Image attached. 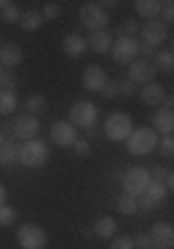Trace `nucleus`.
Wrapping results in <instances>:
<instances>
[{"label":"nucleus","mask_w":174,"mask_h":249,"mask_svg":"<svg viewBox=\"0 0 174 249\" xmlns=\"http://www.w3.org/2000/svg\"><path fill=\"white\" fill-rule=\"evenodd\" d=\"M0 72H3V67H0Z\"/></svg>","instance_id":"45"},{"label":"nucleus","mask_w":174,"mask_h":249,"mask_svg":"<svg viewBox=\"0 0 174 249\" xmlns=\"http://www.w3.org/2000/svg\"><path fill=\"white\" fill-rule=\"evenodd\" d=\"M152 249H157V247H152Z\"/></svg>","instance_id":"46"},{"label":"nucleus","mask_w":174,"mask_h":249,"mask_svg":"<svg viewBox=\"0 0 174 249\" xmlns=\"http://www.w3.org/2000/svg\"><path fill=\"white\" fill-rule=\"evenodd\" d=\"M139 22H136V19H124L122 22V36H133V39H136V34H139Z\"/></svg>","instance_id":"39"},{"label":"nucleus","mask_w":174,"mask_h":249,"mask_svg":"<svg viewBox=\"0 0 174 249\" xmlns=\"http://www.w3.org/2000/svg\"><path fill=\"white\" fill-rule=\"evenodd\" d=\"M133 127H136V124H133L130 114H124V111H113V114L105 116L103 133H105V139H108V142L124 144V139L133 133Z\"/></svg>","instance_id":"3"},{"label":"nucleus","mask_w":174,"mask_h":249,"mask_svg":"<svg viewBox=\"0 0 174 249\" xmlns=\"http://www.w3.org/2000/svg\"><path fill=\"white\" fill-rule=\"evenodd\" d=\"M17 106V91H0V116H11Z\"/></svg>","instance_id":"28"},{"label":"nucleus","mask_w":174,"mask_h":249,"mask_svg":"<svg viewBox=\"0 0 174 249\" xmlns=\"http://www.w3.org/2000/svg\"><path fill=\"white\" fill-rule=\"evenodd\" d=\"M0 91H17V78L14 72H0Z\"/></svg>","instance_id":"32"},{"label":"nucleus","mask_w":174,"mask_h":249,"mask_svg":"<svg viewBox=\"0 0 174 249\" xmlns=\"http://www.w3.org/2000/svg\"><path fill=\"white\" fill-rule=\"evenodd\" d=\"M139 39H133V36H119V39H113L111 45V55L116 64H122V67H130L136 58H139Z\"/></svg>","instance_id":"7"},{"label":"nucleus","mask_w":174,"mask_h":249,"mask_svg":"<svg viewBox=\"0 0 174 249\" xmlns=\"http://www.w3.org/2000/svg\"><path fill=\"white\" fill-rule=\"evenodd\" d=\"M155 67H152V61H147V58H136V61L127 67V78L136 83V86H147V83H152L155 80Z\"/></svg>","instance_id":"12"},{"label":"nucleus","mask_w":174,"mask_h":249,"mask_svg":"<svg viewBox=\"0 0 174 249\" xmlns=\"http://www.w3.org/2000/svg\"><path fill=\"white\" fill-rule=\"evenodd\" d=\"M111 249H136L133 247V235H113Z\"/></svg>","instance_id":"36"},{"label":"nucleus","mask_w":174,"mask_h":249,"mask_svg":"<svg viewBox=\"0 0 174 249\" xmlns=\"http://www.w3.org/2000/svg\"><path fill=\"white\" fill-rule=\"evenodd\" d=\"M160 17H163L160 22H163L166 28L172 25V19H174V3H172V0H166V3H160Z\"/></svg>","instance_id":"35"},{"label":"nucleus","mask_w":174,"mask_h":249,"mask_svg":"<svg viewBox=\"0 0 174 249\" xmlns=\"http://www.w3.org/2000/svg\"><path fill=\"white\" fill-rule=\"evenodd\" d=\"M22 61H25V53H22L19 45L9 42V45L0 47V67H3V70H17Z\"/></svg>","instance_id":"15"},{"label":"nucleus","mask_w":174,"mask_h":249,"mask_svg":"<svg viewBox=\"0 0 174 249\" xmlns=\"http://www.w3.org/2000/svg\"><path fill=\"white\" fill-rule=\"evenodd\" d=\"M136 14L144 17L147 22L149 19H157L160 17V3L157 0H136Z\"/></svg>","instance_id":"22"},{"label":"nucleus","mask_w":174,"mask_h":249,"mask_svg":"<svg viewBox=\"0 0 174 249\" xmlns=\"http://www.w3.org/2000/svg\"><path fill=\"white\" fill-rule=\"evenodd\" d=\"M9 3H11V0H0V11L6 9V6H9Z\"/></svg>","instance_id":"42"},{"label":"nucleus","mask_w":174,"mask_h":249,"mask_svg":"<svg viewBox=\"0 0 174 249\" xmlns=\"http://www.w3.org/2000/svg\"><path fill=\"white\" fill-rule=\"evenodd\" d=\"M3 142H6V136H3V130H0V147H3Z\"/></svg>","instance_id":"43"},{"label":"nucleus","mask_w":174,"mask_h":249,"mask_svg":"<svg viewBox=\"0 0 174 249\" xmlns=\"http://www.w3.org/2000/svg\"><path fill=\"white\" fill-rule=\"evenodd\" d=\"M86 45H88L91 53H111L113 34H111V31H97V34H88Z\"/></svg>","instance_id":"18"},{"label":"nucleus","mask_w":174,"mask_h":249,"mask_svg":"<svg viewBox=\"0 0 174 249\" xmlns=\"http://www.w3.org/2000/svg\"><path fill=\"white\" fill-rule=\"evenodd\" d=\"M44 111H47V97H42V94L25 97V114L28 116H42Z\"/></svg>","instance_id":"27"},{"label":"nucleus","mask_w":174,"mask_h":249,"mask_svg":"<svg viewBox=\"0 0 174 249\" xmlns=\"http://www.w3.org/2000/svg\"><path fill=\"white\" fill-rule=\"evenodd\" d=\"M116 230H119V224H116L113 216H100V219L91 224V232H94L97 238H105V241H111L113 235H116Z\"/></svg>","instance_id":"20"},{"label":"nucleus","mask_w":174,"mask_h":249,"mask_svg":"<svg viewBox=\"0 0 174 249\" xmlns=\"http://www.w3.org/2000/svg\"><path fill=\"white\" fill-rule=\"evenodd\" d=\"M108 72L100 67V64H88L86 70H83V78H80V83H83V89L86 91H103V86L108 83Z\"/></svg>","instance_id":"13"},{"label":"nucleus","mask_w":174,"mask_h":249,"mask_svg":"<svg viewBox=\"0 0 174 249\" xmlns=\"http://www.w3.org/2000/svg\"><path fill=\"white\" fill-rule=\"evenodd\" d=\"M47 160H50V147L42 139H28V142L19 144L17 163H22L25 169H42Z\"/></svg>","instance_id":"1"},{"label":"nucleus","mask_w":174,"mask_h":249,"mask_svg":"<svg viewBox=\"0 0 174 249\" xmlns=\"http://www.w3.org/2000/svg\"><path fill=\"white\" fill-rule=\"evenodd\" d=\"M149 238H152V244L157 249H172L174 247V227L169 222H157V224H152Z\"/></svg>","instance_id":"14"},{"label":"nucleus","mask_w":174,"mask_h":249,"mask_svg":"<svg viewBox=\"0 0 174 249\" xmlns=\"http://www.w3.org/2000/svg\"><path fill=\"white\" fill-rule=\"evenodd\" d=\"M19 25L25 28V31H39V28L44 25V17H42V11L39 9H28V11H22V17H19Z\"/></svg>","instance_id":"24"},{"label":"nucleus","mask_w":174,"mask_h":249,"mask_svg":"<svg viewBox=\"0 0 174 249\" xmlns=\"http://www.w3.org/2000/svg\"><path fill=\"white\" fill-rule=\"evenodd\" d=\"M166 194H169V191H166V186L160 183V180H149L147 191H144L141 196H144V199H149L152 205H157V208H160V202L166 199Z\"/></svg>","instance_id":"23"},{"label":"nucleus","mask_w":174,"mask_h":249,"mask_svg":"<svg viewBox=\"0 0 174 249\" xmlns=\"http://www.w3.org/2000/svg\"><path fill=\"white\" fill-rule=\"evenodd\" d=\"M6 199H9V191H6L3 183H0V205H6Z\"/></svg>","instance_id":"41"},{"label":"nucleus","mask_w":174,"mask_h":249,"mask_svg":"<svg viewBox=\"0 0 174 249\" xmlns=\"http://www.w3.org/2000/svg\"><path fill=\"white\" fill-rule=\"evenodd\" d=\"M70 150L75 152L78 158H88V155H91V144H88V139H75V144H72Z\"/></svg>","instance_id":"33"},{"label":"nucleus","mask_w":174,"mask_h":249,"mask_svg":"<svg viewBox=\"0 0 174 249\" xmlns=\"http://www.w3.org/2000/svg\"><path fill=\"white\" fill-rule=\"evenodd\" d=\"M149 169L147 166H130L124 169L122 175V194H130V196H141L149 186Z\"/></svg>","instance_id":"6"},{"label":"nucleus","mask_w":174,"mask_h":249,"mask_svg":"<svg viewBox=\"0 0 174 249\" xmlns=\"http://www.w3.org/2000/svg\"><path fill=\"white\" fill-rule=\"evenodd\" d=\"M97 116H100V111H97V106L91 100H78V103H72L70 119H67V122H70L72 127H86V130H91L97 124Z\"/></svg>","instance_id":"5"},{"label":"nucleus","mask_w":174,"mask_h":249,"mask_svg":"<svg viewBox=\"0 0 174 249\" xmlns=\"http://www.w3.org/2000/svg\"><path fill=\"white\" fill-rule=\"evenodd\" d=\"M116 211H119L122 216H136V213H139V196L119 194V196H116Z\"/></svg>","instance_id":"25"},{"label":"nucleus","mask_w":174,"mask_h":249,"mask_svg":"<svg viewBox=\"0 0 174 249\" xmlns=\"http://www.w3.org/2000/svg\"><path fill=\"white\" fill-rule=\"evenodd\" d=\"M17 244L22 249H44L47 247V232L39 224H22V227H17Z\"/></svg>","instance_id":"9"},{"label":"nucleus","mask_w":174,"mask_h":249,"mask_svg":"<svg viewBox=\"0 0 174 249\" xmlns=\"http://www.w3.org/2000/svg\"><path fill=\"white\" fill-rule=\"evenodd\" d=\"M61 47H64V53L70 55V58H80V55L88 50L86 36H80V34H67L64 42H61Z\"/></svg>","instance_id":"17"},{"label":"nucleus","mask_w":174,"mask_h":249,"mask_svg":"<svg viewBox=\"0 0 174 249\" xmlns=\"http://www.w3.org/2000/svg\"><path fill=\"white\" fill-rule=\"evenodd\" d=\"M133 247L136 249H152L155 244H152V238H149V232H139V235L133 238Z\"/></svg>","instance_id":"38"},{"label":"nucleus","mask_w":174,"mask_h":249,"mask_svg":"<svg viewBox=\"0 0 174 249\" xmlns=\"http://www.w3.org/2000/svg\"><path fill=\"white\" fill-rule=\"evenodd\" d=\"M124 147L130 155L136 158H144V155H152L157 147V133L152 127H133V133L124 139Z\"/></svg>","instance_id":"2"},{"label":"nucleus","mask_w":174,"mask_h":249,"mask_svg":"<svg viewBox=\"0 0 174 249\" xmlns=\"http://www.w3.org/2000/svg\"><path fill=\"white\" fill-rule=\"evenodd\" d=\"M78 19L80 25L88 28V34H97V31H108V25H111V14L105 9H100L97 3H83L78 11Z\"/></svg>","instance_id":"4"},{"label":"nucleus","mask_w":174,"mask_h":249,"mask_svg":"<svg viewBox=\"0 0 174 249\" xmlns=\"http://www.w3.org/2000/svg\"><path fill=\"white\" fill-rule=\"evenodd\" d=\"M19 17H22V11H19L17 6H14V3H9L6 9L0 11V19H3L6 25H14V22H19Z\"/></svg>","instance_id":"29"},{"label":"nucleus","mask_w":174,"mask_h":249,"mask_svg":"<svg viewBox=\"0 0 174 249\" xmlns=\"http://www.w3.org/2000/svg\"><path fill=\"white\" fill-rule=\"evenodd\" d=\"M75 139H80L78 127H72L67 119L50 124V142L55 144V147H72V144H75Z\"/></svg>","instance_id":"11"},{"label":"nucleus","mask_w":174,"mask_h":249,"mask_svg":"<svg viewBox=\"0 0 174 249\" xmlns=\"http://www.w3.org/2000/svg\"><path fill=\"white\" fill-rule=\"evenodd\" d=\"M139 34H141V45L144 47H152V50H157V47L163 45L166 39H169V28L160 22V19H149L147 25H141L139 28Z\"/></svg>","instance_id":"8"},{"label":"nucleus","mask_w":174,"mask_h":249,"mask_svg":"<svg viewBox=\"0 0 174 249\" xmlns=\"http://www.w3.org/2000/svg\"><path fill=\"white\" fill-rule=\"evenodd\" d=\"M42 130V122H39V116H17L14 124H11V133H14V142H28V139H36Z\"/></svg>","instance_id":"10"},{"label":"nucleus","mask_w":174,"mask_h":249,"mask_svg":"<svg viewBox=\"0 0 174 249\" xmlns=\"http://www.w3.org/2000/svg\"><path fill=\"white\" fill-rule=\"evenodd\" d=\"M39 11H42V17L44 19H58V17H61V3H55V0H50V3H44V6H42V9H39Z\"/></svg>","instance_id":"31"},{"label":"nucleus","mask_w":174,"mask_h":249,"mask_svg":"<svg viewBox=\"0 0 174 249\" xmlns=\"http://www.w3.org/2000/svg\"><path fill=\"white\" fill-rule=\"evenodd\" d=\"M155 150L160 152V158L169 160V158L174 155V139H172V136H163V139H157V147H155Z\"/></svg>","instance_id":"30"},{"label":"nucleus","mask_w":174,"mask_h":249,"mask_svg":"<svg viewBox=\"0 0 174 249\" xmlns=\"http://www.w3.org/2000/svg\"><path fill=\"white\" fill-rule=\"evenodd\" d=\"M157 136H172L174 130V111L169 108H157L155 114H152V124H149Z\"/></svg>","instance_id":"16"},{"label":"nucleus","mask_w":174,"mask_h":249,"mask_svg":"<svg viewBox=\"0 0 174 249\" xmlns=\"http://www.w3.org/2000/svg\"><path fill=\"white\" fill-rule=\"evenodd\" d=\"M100 94H103V97H119V86H116V80H108Z\"/></svg>","instance_id":"40"},{"label":"nucleus","mask_w":174,"mask_h":249,"mask_svg":"<svg viewBox=\"0 0 174 249\" xmlns=\"http://www.w3.org/2000/svg\"><path fill=\"white\" fill-rule=\"evenodd\" d=\"M163 97H166V89L160 86V83H147L144 89H141V103L144 106H149V108H160V103H163Z\"/></svg>","instance_id":"19"},{"label":"nucleus","mask_w":174,"mask_h":249,"mask_svg":"<svg viewBox=\"0 0 174 249\" xmlns=\"http://www.w3.org/2000/svg\"><path fill=\"white\" fill-rule=\"evenodd\" d=\"M14 222H17V211L11 205H0V224L6 227V224H14Z\"/></svg>","instance_id":"34"},{"label":"nucleus","mask_w":174,"mask_h":249,"mask_svg":"<svg viewBox=\"0 0 174 249\" xmlns=\"http://www.w3.org/2000/svg\"><path fill=\"white\" fill-rule=\"evenodd\" d=\"M0 47H3V39H0Z\"/></svg>","instance_id":"44"},{"label":"nucleus","mask_w":174,"mask_h":249,"mask_svg":"<svg viewBox=\"0 0 174 249\" xmlns=\"http://www.w3.org/2000/svg\"><path fill=\"white\" fill-rule=\"evenodd\" d=\"M17 150H19V142H14V139L3 142V147H0V169H11L17 163Z\"/></svg>","instance_id":"21"},{"label":"nucleus","mask_w":174,"mask_h":249,"mask_svg":"<svg viewBox=\"0 0 174 249\" xmlns=\"http://www.w3.org/2000/svg\"><path fill=\"white\" fill-rule=\"evenodd\" d=\"M152 67H155L157 72H172L174 70V53L172 50H157V53L152 55Z\"/></svg>","instance_id":"26"},{"label":"nucleus","mask_w":174,"mask_h":249,"mask_svg":"<svg viewBox=\"0 0 174 249\" xmlns=\"http://www.w3.org/2000/svg\"><path fill=\"white\" fill-rule=\"evenodd\" d=\"M116 86H119V97H130V94H136V83H133L130 78L116 80Z\"/></svg>","instance_id":"37"}]
</instances>
